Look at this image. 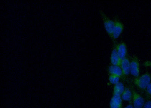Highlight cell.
Wrapping results in <instances>:
<instances>
[{
    "label": "cell",
    "mask_w": 151,
    "mask_h": 108,
    "mask_svg": "<svg viewBox=\"0 0 151 108\" xmlns=\"http://www.w3.org/2000/svg\"><path fill=\"white\" fill-rule=\"evenodd\" d=\"M110 61H111L112 65L120 66L122 60H121L117 53L116 47H114L112 51L111 57H110Z\"/></svg>",
    "instance_id": "cell-10"
},
{
    "label": "cell",
    "mask_w": 151,
    "mask_h": 108,
    "mask_svg": "<svg viewBox=\"0 0 151 108\" xmlns=\"http://www.w3.org/2000/svg\"><path fill=\"white\" fill-rule=\"evenodd\" d=\"M130 73L135 78L139 76V61L137 56L133 57L130 61Z\"/></svg>",
    "instance_id": "cell-3"
},
{
    "label": "cell",
    "mask_w": 151,
    "mask_h": 108,
    "mask_svg": "<svg viewBox=\"0 0 151 108\" xmlns=\"http://www.w3.org/2000/svg\"><path fill=\"white\" fill-rule=\"evenodd\" d=\"M108 71L110 75H116L119 77V78L123 76L122 72L120 66L112 65L109 67Z\"/></svg>",
    "instance_id": "cell-9"
},
{
    "label": "cell",
    "mask_w": 151,
    "mask_h": 108,
    "mask_svg": "<svg viewBox=\"0 0 151 108\" xmlns=\"http://www.w3.org/2000/svg\"><path fill=\"white\" fill-rule=\"evenodd\" d=\"M151 82V75L145 73L136 78L133 80V83L137 88L142 90H146Z\"/></svg>",
    "instance_id": "cell-1"
},
{
    "label": "cell",
    "mask_w": 151,
    "mask_h": 108,
    "mask_svg": "<svg viewBox=\"0 0 151 108\" xmlns=\"http://www.w3.org/2000/svg\"><path fill=\"white\" fill-rule=\"evenodd\" d=\"M146 93L148 96H151V82L146 89Z\"/></svg>",
    "instance_id": "cell-14"
},
{
    "label": "cell",
    "mask_w": 151,
    "mask_h": 108,
    "mask_svg": "<svg viewBox=\"0 0 151 108\" xmlns=\"http://www.w3.org/2000/svg\"><path fill=\"white\" fill-rule=\"evenodd\" d=\"M125 87L123 83L119 82L116 84L114 85L113 88V94H118L121 96L125 90Z\"/></svg>",
    "instance_id": "cell-11"
},
{
    "label": "cell",
    "mask_w": 151,
    "mask_h": 108,
    "mask_svg": "<svg viewBox=\"0 0 151 108\" xmlns=\"http://www.w3.org/2000/svg\"><path fill=\"white\" fill-rule=\"evenodd\" d=\"M133 97V106L134 108H143L144 104L145 103V100L144 97L137 93V92L133 90L132 91Z\"/></svg>",
    "instance_id": "cell-4"
},
{
    "label": "cell",
    "mask_w": 151,
    "mask_h": 108,
    "mask_svg": "<svg viewBox=\"0 0 151 108\" xmlns=\"http://www.w3.org/2000/svg\"><path fill=\"white\" fill-rule=\"evenodd\" d=\"M122 100L127 101H130L132 99L133 97V94L132 92L128 88H125L124 92L121 95Z\"/></svg>",
    "instance_id": "cell-12"
},
{
    "label": "cell",
    "mask_w": 151,
    "mask_h": 108,
    "mask_svg": "<svg viewBox=\"0 0 151 108\" xmlns=\"http://www.w3.org/2000/svg\"><path fill=\"white\" fill-rule=\"evenodd\" d=\"M124 29V25L122 22L115 21L112 33V39L116 40L122 33Z\"/></svg>",
    "instance_id": "cell-5"
},
{
    "label": "cell",
    "mask_w": 151,
    "mask_h": 108,
    "mask_svg": "<svg viewBox=\"0 0 151 108\" xmlns=\"http://www.w3.org/2000/svg\"><path fill=\"white\" fill-rule=\"evenodd\" d=\"M110 108H122V99L121 96L113 94L110 103Z\"/></svg>",
    "instance_id": "cell-7"
},
{
    "label": "cell",
    "mask_w": 151,
    "mask_h": 108,
    "mask_svg": "<svg viewBox=\"0 0 151 108\" xmlns=\"http://www.w3.org/2000/svg\"><path fill=\"white\" fill-rule=\"evenodd\" d=\"M144 67H151V61H146L143 64Z\"/></svg>",
    "instance_id": "cell-16"
},
{
    "label": "cell",
    "mask_w": 151,
    "mask_h": 108,
    "mask_svg": "<svg viewBox=\"0 0 151 108\" xmlns=\"http://www.w3.org/2000/svg\"><path fill=\"white\" fill-rule=\"evenodd\" d=\"M120 78L119 77L116 75H110L109 78V82L111 84L115 85L119 82Z\"/></svg>",
    "instance_id": "cell-13"
},
{
    "label": "cell",
    "mask_w": 151,
    "mask_h": 108,
    "mask_svg": "<svg viewBox=\"0 0 151 108\" xmlns=\"http://www.w3.org/2000/svg\"><path fill=\"white\" fill-rule=\"evenodd\" d=\"M124 108H134V107H133V106L132 104H129Z\"/></svg>",
    "instance_id": "cell-17"
},
{
    "label": "cell",
    "mask_w": 151,
    "mask_h": 108,
    "mask_svg": "<svg viewBox=\"0 0 151 108\" xmlns=\"http://www.w3.org/2000/svg\"><path fill=\"white\" fill-rule=\"evenodd\" d=\"M143 108H151V100L145 102Z\"/></svg>",
    "instance_id": "cell-15"
},
{
    "label": "cell",
    "mask_w": 151,
    "mask_h": 108,
    "mask_svg": "<svg viewBox=\"0 0 151 108\" xmlns=\"http://www.w3.org/2000/svg\"><path fill=\"white\" fill-rule=\"evenodd\" d=\"M120 67L122 70L123 76H126L130 73V61L127 57L121 61Z\"/></svg>",
    "instance_id": "cell-8"
},
{
    "label": "cell",
    "mask_w": 151,
    "mask_h": 108,
    "mask_svg": "<svg viewBox=\"0 0 151 108\" xmlns=\"http://www.w3.org/2000/svg\"><path fill=\"white\" fill-rule=\"evenodd\" d=\"M100 14L105 29L109 36L112 39V33L115 21H113L108 17L103 12H101Z\"/></svg>",
    "instance_id": "cell-2"
},
{
    "label": "cell",
    "mask_w": 151,
    "mask_h": 108,
    "mask_svg": "<svg viewBox=\"0 0 151 108\" xmlns=\"http://www.w3.org/2000/svg\"><path fill=\"white\" fill-rule=\"evenodd\" d=\"M117 53L121 60H124L127 57V48L126 44L124 43L121 42L119 43L115 46Z\"/></svg>",
    "instance_id": "cell-6"
}]
</instances>
